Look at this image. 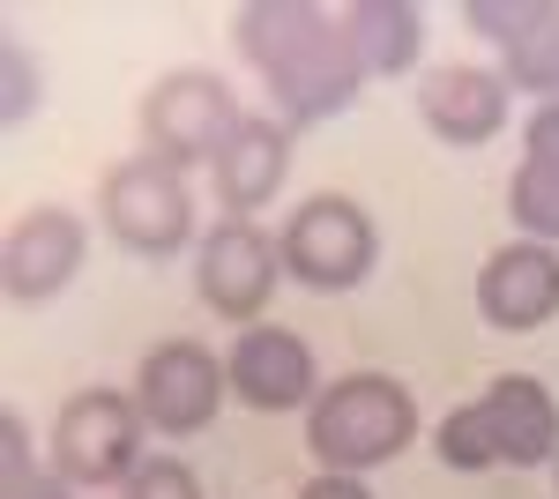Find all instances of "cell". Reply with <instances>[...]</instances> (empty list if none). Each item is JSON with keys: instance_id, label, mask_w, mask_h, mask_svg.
Here are the masks:
<instances>
[{"instance_id": "6da1fadb", "label": "cell", "mask_w": 559, "mask_h": 499, "mask_svg": "<svg viewBox=\"0 0 559 499\" xmlns=\"http://www.w3.org/2000/svg\"><path fill=\"white\" fill-rule=\"evenodd\" d=\"M231 38L247 52L284 127H313V120H336L350 97H358V60H350V38H344V15H321L306 0H254L239 8Z\"/></svg>"}, {"instance_id": "7a4b0ae2", "label": "cell", "mask_w": 559, "mask_h": 499, "mask_svg": "<svg viewBox=\"0 0 559 499\" xmlns=\"http://www.w3.org/2000/svg\"><path fill=\"white\" fill-rule=\"evenodd\" d=\"M559 455V403L545 380L530 373H500L477 403L440 417V462L448 470H537Z\"/></svg>"}, {"instance_id": "3957f363", "label": "cell", "mask_w": 559, "mask_h": 499, "mask_svg": "<svg viewBox=\"0 0 559 499\" xmlns=\"http://www.w3.org/2000/svg\"><path fill=\"white\" fill-rule=\"evenodd\" d=\"M411 432H418V403H411L403 380H388V373H344L336 388H321V403L306 411V448L336 477L395 462L411 448Z\"/></svg>"}, {"instance_id": "277c9868", "label": "cell", "mask_w": 559, "mask_h": 499, "mask_svg": "<svg viewBox=\"0 0 559 499\" xmlns=\"http://www.w3.org/2000/svg\"><path fill=\"white\" fill-rule=\"evenodd\" d=\"M239 105H231V90L224 75L210 68H173L165 83L142 97V157H157V165H216L224 157V142L239 134Z\"/></svg>"}, {"instance_id": "5b68a950", "label": "cell", "mask_w": 559, "mask_h": 499, "mask_svg": "<svg viewBox=\"0 0 559 499\" xmlns=\"http://www.w3.org/2000/svg\"><path fill=\"white\" fill-rule=\"evenodd\" d=\"M142 411H134V395L120 388H83L60 425H52V470L68 477V485H128L134 470H142Z\"/></svg>"}, {"instance_id": "8992f818", "label": "cell", "mask_w": 559, "mask_h": 499, "mask_svg": "<svg viewBox=\"0 0 559 499\" xmlns=\"http://www.w3.org/2000/svg\"><path fill=\"white\" fill-rule=\"evenodd\" d=\"M276 253H284V276H299L306 292H350V284H366L381 231L350 194H313L306 209H292Z\"/></svg>"}, {"instance_id": "52a82bcc", "label": "cell", "mask_w": 559, "mask_h": 499, "mask_svg": "<svg viewBox=\"0 0 559 499\" xmlns=\"http://www.w3.org/2000/svg\"><path fill=\"white\" fill-rule=\"evenodd\" d=\"M105 231L120 239L128 253L142 261H165V253L187 247V231H194V202H187V179L173 165H157V157H128V165L105 171Z\"/></svg>"}, {"instance_id": "ba28073f", "label": "cell", "mask_w": 559, "mask_h": 499, "mask_svg": "<svg viewBox=\"0 0 559 499\" xmlns=\"http://www.w3.org/2000/svg\"><path fill=\"white\" fill-rule=\"evenodd\" d=\"M224 388H231V380H224V358H210L202 343L173 335V343H157V351L142 358V373H134V411H142L150 432L187 440V432H202L216 417Z\"/></svg>"}, {"instance_id": "9c48e42d", "label": "cell", "mask_w": 559, "mask_h": 499, "mask_svg": "<svg viewBox=\"0 0 559 499\" xmlns=\"http://www.w3.org/2000/svg\"><path fill=\"white\" fill-rule=\"evenodd\" d=\"M276 276H284L276 239H261L254 224H239V216H224L210 239H202V253H194V292H202V306L224 313V321H261Z\"/></svg>"}, {"instance_id": "30bf717a", "label": "cell", "mask_w": 559, "mask_h": 499, "mask_svg": "<svg viewBox=\"0 0 559 499\" xmlns=\"http://www.w3.org/2000/svg\"><path fill=\"white\" fill-rule=\"evenodd\" d=\"M83 253H90L83 216H75V209H60V202H45V209H31V216L8 231L0 284H8V298H15V306H45V298H60L68 284H75Z\"/></svg>"}, {"instance_id": "8fae6325", "label": "cell", "mask_w": 559, "mask_h": 499, "mask_svg": "<svg viewBox=\"0 0 559 499\" xmlns=\"http://www.w3.org/2000/svg\"><path fill=\"white\" fill-rule=\"evenodd\" d=\"M477 313L500 335H530L559 313V253L522 239V247H500L485 269H477Z\"/></svg>"}, {"instance_id": "7c38bea8", "label": "cell", "mask_w": 559, "mask_h": 499, "mask_svg": "<svg viewBox=\"0 0 559 499\" xmlns=\"http://www.w3.org/2000/svg\"><path fill=\"white\" fill-rule=\"evenodd\" d=\"M224 380H231L239 403H254L269 417L299 411V403H313V351L292 329H247L224 358Z\"/></svg>"}, {"instance_id": "4fadbf2b", "label": "cell", "mask_w": 559, "mask_h": 499, "mask_svg": "<svg viewBox=\"0 0 559 499\" xmlns=\"http://www.w3.org/2000/svg\"><path fill=\"white\" fill-rule=\"evenodd\" d=\"M418 120L440 142L477 150V142H492L508 127V83L492 68H432L426 83H418Z\"/></svg>"}, {"instance_id": "5bb4252c", "label": "cell", "mask_w": 559, "mask_h": 499, "mask_svg": "<svg viewBox=\"0 0 559 499\" xmlns=\"http://www.w3.org/2000/svg\"><path fill=\"white\" fill-rule=\"evenodd\" d=\"M210 171H216V202L247 224V209L276 202V187L292 171V127L284 120H239V134L224 142V157Z\"/></svg>"}, {"instance_id": "9a60e30c", "label": "cell", "mask_w": 559, "mask_h": 499, "mask_svg": "<svg viewBox=\"0 0 559 499\" xmlns=\"http://www.w3.org/2000/svg\"><path fill=\"white\" fill-rule=\"evenodd\" d=\"M344 38L358 75H403L418 68V45H426V15L411 0H350L344 8Z\"/></svg>"}, {"instance_id": "2e32d148", "label": "cell", "mask_w": 559, "mask_h": 499, "mask_svg": "<svg viewBox=\"0 0 559 499\" xmlns=\"http://www.w3.org/2000/svg\"><path fill=\"white\" fill-rule=\"evenodd\" d=\"M500 83L508 90H537L545 105L559 97V8L552 0H530L522 31L500 45Z\"/></svg>"}, {"instance_id": "e0dca14e", "label": "cell", "mask_w": 559, "mask_h": 499, "mask_svg": "<svg viewBox=\"0 0 559 499\" xmlns=\"http://www.w3.org/2000/svg\"><path fill=\"white\" fill-rule=\"evenodd\" d=\"M0 499H68V477L60 470H38L31 432H23L15 411L0 417Z\"/></svg>"}, {"instance_id": "ac0fdd59", "label": "cell", "mask_w": 559, "mask_h": 499, "mask_svg": "<svg viewBox=\"0 0 559 499\" xmlns=\"http://www.w3.org/2000/svg\"><path fill=\"white\" fill-rule=\"evenodd\" d=\"M508 216H515L537 247H545V239H559V165L522 157L515 179H508Z\"/></svg>"}, {"instance_id": "d6986e66", "label": "cell", "mask_w": 559, "mask_h": 499, "mask_svg": "<svg viewBox=\"0 0 559 499\" xmlns=\"http://www.w3.org/2000/svg\"><path fill=\"white\" fill-rule=\"evenodd\" d=\"M120 499H202V477L179 455H150L128 485H120Z\"/></svg>"}, {"instance_id": "ffe728a7", "label": "cell", "mask_w": 559, "mask_h": 499, "mask_svg": "<svg viewBox=\"0 0 559 499\" xmlns=\"http://www.w3.org/2000/svg\"><path fill=\"white\" fill-rule=\"evenodd\" d=\"M530 157H537V165H559V97L530 112Z\"/></svg>"}, {"instance_id": "44dd1931", "label": "cell", "mask_w": 559, "mask_h": 499, "mask_svg": "<svg viewBox=\"0 0 559 499\" xmlns=\"http://www.w3.org/2000/svg\"><path fill=\"white\" fill-rule=\"evenodd\" d=\"M31 105H38V90H31V60H23V52L8 45V127L23 120Z\"/></svg>"}, {"instance_id": "7402d4cb", "label": "cell", "mask_w": 559, "mask_h": 499, "mask_svg": "<svg viewBox=\"0 0 559 499\" xmlns=\"http://www.w3.org/2000/svg\"><path fill=\"white\" fill-rule=\"evenodd\" d=\"M299 499H373V492H366L358 477H336V470H321V477H313Z\"/></svg>"}]
</instances>
